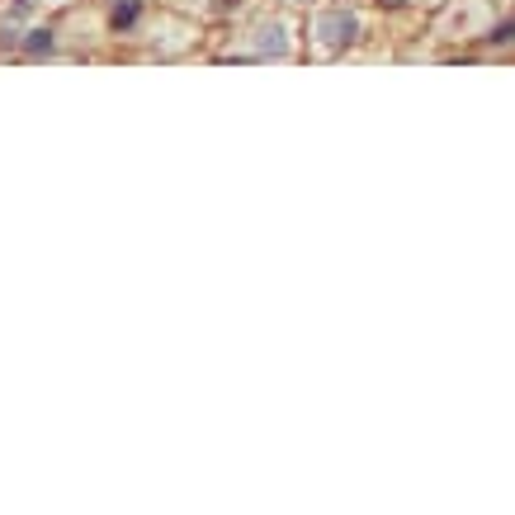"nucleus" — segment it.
<instances>
[{
    "instance_id": "nucleus-1",
    "label": "nucleus",
    "mask_w": 515,
    "mask_h": 515,
    "mask_svg": "<svg viewBox=\"0 0 515 515\" xmlns=\"http://www.w3.org/2000/svg\"><path fill=\"white\" fill-rule=\"evenodd\" d=\"M487 38H492V43H497V48H506V43H515V14H510V19H501V24H497V29H492Z\"/></svg>"
},
{
    "instance_id": "nucleus-2",
    "label": "nucleus",
    "mask_w": 515,
    "mask_h": 515,
    "mask_svg": "<svg viewBox=\"0 0 515 515\" xmlns=\"http://www.w3.org/2000/svg\"><path fill=\"white\" fill-rule=\"evenodd\" d=\"M133 14H137V5H133V0H128V5H123V10L114 14V24H133Z\"/></svg>"
},
{
    "instance_id": "nucleus-3",
    "label": "nucleus",
    "mask_w": 515,
    "mask_h": 515,
    "mask_svg": "<svg viewBox=\"0 0 515 515\" xmlns=\"http://www.w3.org/2000/svg\"><path fill=\"white\" fill-rule=\"evenodd\" d=\"M388 5H402V0H388Z\"/></svg>"
}]
</instances>
